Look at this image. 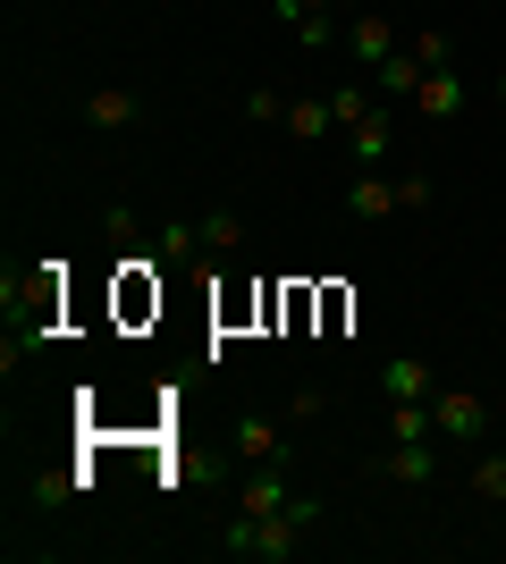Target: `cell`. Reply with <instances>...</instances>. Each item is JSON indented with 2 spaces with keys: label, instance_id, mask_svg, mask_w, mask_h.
<instances>
[{
  "label": "cell",
  "instance_id": "16",
  "mask_svg": "<svg viewBox=\"0 0 506 564\" xmlns=\"http://www.w3.org/2000/svg\"><path fill=\"white\" fill-rule=\"evenodd\" d=\"M68 497H76V471H34L25 506H34V514H51V506H68Z\"/></svg>",
  "mask_w": 506,
  "mask_h": 564
},
{
  "label": "cell",
  "instance_id": "5",
  "mask_svg": "<svg viewBox=\"0 0 506 564\" xmlns=\"http://www.w3.org/2000/svg\"><path fill=\"white\" fill-rule=\"evenodd\" d=\"M380 388H388L397 404H431V397H439V371L422 362V354H388V362H380Z\"/></svg>",
  "mask_w": 506,
  "mask_h": 564
},
{
  "label": "cell",
  "instance_id": "14",
  "mask_svg": "<svg viewBox=\"0 0 506 564\" xmlns=\"http://www.w3.org/2000/svg\"><path fill=\"white\" fill-rule=\"evenodd\" d=\"M330 127H337L330 94H295V101H288V135H295V143H313V135H330Z\"/></svg>",
  "mask_w": 506,
  "mask_h": 564
},
{
  "label": "cell",
  "instance_id": "7",
  "mask_svg": "<svg viewBox=\"0 0 506 564\" xmlns=\"http://www.w3.org/2000/svg\"><path fill=\"white\" fill-rule=\"evenodd\" d=\"M228 447H237V464H279V455H288V430L270 422V413H245V422L228 430Z\"/></svg>",
  "mask_w": 506,
  "mask_h": 564
},
{
  "label": "cell",
  "instance_id": "20",
  "mask_svg": "<svg viewBox=\"0 0 506 564\" xmlns=\"http://www.w3.org/2000/svg\"><path fill=\"white\" fill-rule=\"evenodd\" d=\"M245 118H262V127H279V118H288V94H279V85H254V94H245Z\"/></svg>",
  "mask_w": 506,
  "mask_h": 564
},
{
  "label": "cell",
  "instance_id": "13",
  "mask_svg": "<svg viewBox=\"0 0 506 564\" xmlns=\"http://www.w3.org/2000/svg\"><path fill=\"white\" fill-rule=\"evenodd\" d=\"M422 76H431V68H422L413 51H397L388 68H372V85H380V101H413V94H422Z\"/></svg>",
  "mask_w": 506,
  "mask_h": 564
},
{
  "label": "cell",
  "instance_id": "21",
  "mask_svg": "<svg viewBox=\"0 0 506 564\" xmlns=\"http://www.w3.org/2000/svg\"><path fill=\"white\" fill-rule=\"evenodd\" d=\"M431 404H397V422H388V438H431Z\"/></svg>",
  "mask_w": 506,
  "mask_h": 564
},
{
  "label": "cell",
  "instance_id": "3",
  "mask_svg": "<svg viewBox=\"0 0 506 564\" xmlns=\"http://www.w3.org/2000/svg\"><path fill=\"white\" fill-rule=\"evenodd\" d=\"M431 422H439V438H456V447H489V397H473V388H439Z\"/></svg>",
  "mask_w": 506,
  "mask_h": 564
},
{
  "label": "cell",
  "instance_id": "19",
  "mask_svg": "<svg viewBox=\"0 0 506 564\" xmlns=\"http://www.w3.org/2000/svg\"><path fill=\"white\" fill-rule=\"evenodd\" d=\"M406 51H413V59H422V68H448V59H456V43H448L439 25H422V34H406Z\"/></svg>",
  "mask_w": 506,
  "mask_h": 564
},
{
  "label": "cell",
  "instance_id": "23",
  "mask_svg": "<svg viewBox=\"0 0 506 564\" xmlns=\"http://www.w3.org/2000/svg\"><path fill=\"white\" fill-rule=\"evenodd\" d=\"M498 110H506V76H498Z\"/></svg>",
  "mask_w": 506,
  "mask_h": 564
},
{
  "label": "cell",
  "instance_id": "6",
  "mask_svg": "<svg viewBox=\"0 0 506 564\" xmlns=\"http://www.w3.org/2000/svg\"><path fill=\"white\" fill-rule=\"evenodd\" d=\"M380 471L397 480V489H431V480H439V455H431V438H388Z\"/></svg>",
  "mask_w": 506,
  "mask_h": 564
},
{
  "label": "cell",
  "instance_id": "17",
  "mask_svg": "<svg viewBox=\"0 0 506 564\" xmlns=\"http://www.w3.org/2000/svg\"><path fill=\"white\" fill-rule=\"evenodd\" d=\"M473 497H482V506H506V455L498 447H482V464H473Z\"/></svg>",
  "mask_w": 506,
  "mask_h": 564
},
{
  "label": "cell",
  "instance_id": "11",
  "mask_svg": "<svg viewBox=\"0 0 506 564\" xmlns=\"http://www.w3.org/2000/svg\"><path fill=\"white\" fill-rule=\"evenodd\" d=\"M346 143H355V161H363V169H380V161H388V143H397V118H388V101H380L372 118H355V127H346Z\"/></svg>",
  "mask_w": 506,
  "mask_h": 564
},
{
  "label": "cell",
  "instance_id": "12",
  "mask_svg": "<svg viewBox=\"0 0 506 564\" xmlns=\"http://www.w3.org/2000/svg\"><path fill=\"white\" fill-rule=\"evenodd\" d=\"M152 245H161L169 270H194V261H203V219H161V236H152Z\"/></svg>",
  "mask_w": 506,
  "mask_h": 564
},
{
  "label": "cell",
  "instance_id": "10",
  "mask_svg": "<svg viewBox=\"0 0 506 564\" xmlns=\"http://www.w3.org/2000/svg\"><path fill=\"white\" fill-rule=\"evenodd\" d=\"M85 118H94V127H136V118H144V94H136V85H94V94H85Z\"/></svg>",
  "mask_w": 506,
  "mask_h": 564
},
{
  "label": "cell",
  "instance_id": "15",
  "mask_svg": "<svg viewBox=\"0 0 506 564\" xmlns=\"http://www.w3.org/2000/svg\"><path fill=\"white\" fill-rule=\"evenodd\" d=\"M288 34H295V51H330L337 34H346V18H337V9H313V18H295Z\"/></svg>",
  "mask_w": 506,
  "mask_h": 564
},
{
  "label": "cell",
  "instance_id": "8",
  "mask_svg": "<svg viewBox=\"0 0 506 564\" xmlns=\"http://www.w3.org/2000/svg\"><path fill=\"white\" fill-rule=\"evenodd\" d=\"M464 101H473V85H464L456 68H431V76H422V94H413V110H422V118H464Z\"/></svg>",
  "mask_w": 506,
  "mask_h": 564
},
{
  "label": "cell",
  "instance_id": "2",
  "mask_svg": "<svg viewBox=\"0 0 506 564\" xmlns=\"http://www.w3.org/2000/svg\"><path fill=\"white\" fill-rule=\"evenodd\" d=\"M397 51H406V34H397V18H388V9H346V59H355L363 76L388 68Z\"/></svg>",
  "mask_w": 506,
  "mask_h": 564
},
{
  "label": "cell",
  "instance_id": "18",
  "mask_svg": "<svg viewBox=\"0 0 506 564\" xmlns=\"http://www.w3.org/2000/svg\"><path fill=\"white\" fill-rule=\"evenodd\" d=\"M237 245H245V219L237 212H212V219H203V253H212V261L237 253Z\"/></svg>",
  "mask_w": 506,
  "mask_h": 564
},
{
  "label": "cell",
  "instance_id": "9",
  "mask_svg": "<svg viewBox=\"0 0 506 564\" xmlns=\"http://www.w3.org/2000/svg\"><path fill=\"white\" fill-rule=\"evenodd\" d=\"M346 212H355V219H388V212H406V194H397V177L363 169L355 186H346Z\"/></svg>",
  "mask_w": 506,
  "mask_h": 564
},
{
  "label": "cell",
  "instance_id": "4",
  "mask_svg": "<svg viewBox=\"0 0 506 564\" xmlns=\"http://www.w3.org/2000/svg\"><path fill=\"white\" fill-rule=\"evenodd\" d=\"M295 497H304V489L288 480V464H254V480L237 489V514H288Z\"/></svg>",
  "mask_w": 506,
  "mask_h": 564
},
{
  "label": "cell",
  "instance_id": "22",
  "mask_svg": "<svg viewBox=\"0 0 506 564\" xmlns=\"http://www.w3.org/2000/svg\"><path fill=\"white\" fill-rule=\"evenodd\" d=\"M321 404H330V397H321V388H295V397H288V422H313Z\"/></svg>",
  "mask_w": 506,
  "mask_h": 564
},
{
  "label": "cell",
  "instance_id": "1",
  "mask_svg": "<svg viewBox=\"0 0 506 564\" xmlns=\"http://www.w3.org/2000/svg\"><path fill=\"white\" fill-rule=\"evenodd\" d=\"M321 522V497H295L288 514H228L219 522V556H245V564H288L304 547V531Z\"/></svg>",
  "mask_w": 506,
  "mask_h": 564
}]
</instances>
